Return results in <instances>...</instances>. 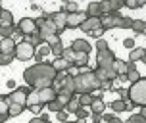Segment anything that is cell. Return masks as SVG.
Listing matches in <instances>:
<instances>
[{
  "mask_svg": "<svg viewBox=\"0 0 146 123\" xmlns=\"http://www.w3.org/2000/svg\"><path fill=\"white\" fill-rule=\"evenodd\" d=\"M15 31V25H0V39H8L12 37Z\"/></svg>",
  "mask_w": 146,
  "mask_h": 123,
  "instance_id": "29",
  "label": "cell"
},
{
  "mask_svg": "<svg viewBox=\"0 0 146 123\" xmlns=\"http://www.w3.org/2000/svg\"><path fill=\"white\" fill-rule=\"evenodd\" d=\"M111 117H113L111 114H102V121H106V123H108L110 119H111Z\"/></svg>",
  "mask_w": 146,
  "mask_h": 123,
  "instance_id": "58",
  "label": "cell"
},
{
  "mask_svg": "<svg viewBox=\"0 0 146 123\" xmlns=\"http://www.w3.org/2000/svg\"><path fill=\"white\" fill-rule=\"evenodd\" d=\"M36 92H38V102L42 104V106H46L50 100H54L58 94H56V90L52 87H44V88H36Z\"/></svg>",
  "mask_w": 146,
  "mask_h": 123,
  "instance_id": "9",
  "label": "cell"
},
{
  "mask_svg": "<svg viewBox=\"0 0 146 123\" xmlns=\"http://www.w3.org/2000/svg\"><path fill=\"white\" fill-rule=\"evenodd\" d=\"M0 25H14V15L10 10H2L0 12Z\"/></svg>",
  "mask_w": 146,
  "mask_h": 123,
  "instance_id": "26",
  "label": "cell"
},
{
  "mask_svg": "<svg viewBox=\"0 0 146 123\" xmlns=\"http://www.w3.org/2000/svg\"><path fill=\"white\" fill-rule=\"evenodd\" d=\"M62 12H66V14H75V12H79V6H77V2L75 0H67L64 8H62Z\"/></svg>",
  "mask_w": 146,
  "mask_h": 123,
  "instance_id": "28",
  "label": "cell"
},
{
  "mask_svg": "<svg viewBox=\"0 0 146 123\" xmlns=\"http://www.w3.org/2000/svg\"><path fill=\"white\" fill-rule=\"evenodd\" d=\"M44 21H46V17H42V15H40V17H36V19H35V25H36V29H40V27L44 25Z\"/></svg>",
  "mask_w": 146,
  "mask_h": 123,
  "instance_id": "51",
  "label": "cell"
},
{
  "mask_svg": "<svg viewBox=\"0 0 146 123\" xmlns=\"http://www.w3.org/2000/svg\"><path fill=\"white\" fill-rule=\"evenodd\" d=\"M64 123H69V121H64Z\"/></svg>",
  "mask_w": 146,
  "mask_h": 123,
  "instance_id": "63",
  "label": "cell"
},
{
  "mask_svg": "<svg viewBox=\"0 0 146 123\" xmlns=\"http://www.w3.org/2000/svg\"><path fill=\"white\" fill-rule=\"evenodd\" d=\"M21 37H23V33H21V31H17V29H15V31H14V35H12V39H14L15 43H17V41H19Z\"/></svg>",
  "mask_w": 146,
  "mask_h": 123,
  "instance_id": "53",
  "label": "cell"
},
{
  "mask_svg": "<svg viewBox=\"0 0 146 123\" xmlns=\"http://www.w3.org/2000/svg\"><path fill=\"white\" fill-rule=\"evenodd\" d=\"M87 15L81 14V12H75V14H67V19H66V27L67 29H77L81 23L85 21Z\"/></svg>",
  "mask_w": 146,
  "mask_h": 123,
  "instance_id": "11",
  "label": "cell"
},
{
  "mask_svg": "<svg viewBox=\"0 0 146 123\" xmlns=\"http://www.w3.org/2000/svg\"><path fill=\"white\" fill-rule=\"evenodd\" d=\"M14 50H15V41L12 37L0 41V54H14Z\"/></svg>",
  "mask_w": 146,
  "mask_h": 123,
  "instance_id": "15",
  "label": "cell"
},
{
  "mask_svg": "<svg viewBox=\"0 0 146 123\" xmlns=\"http://www.w3.org/2000/svg\"><path fill=\"white\" fill-rule=\"evenodd\" d=\"M104 33H106V29H104L102 25H100V27H96V29H92L90 33H88V35L92 37V39H102V35H104Z\"/></svg>",
  "mask_w": 146,
  "mask_h": 123,
  "instance_id": "42",
  "label": "cell"
},
{
  "mask_svg": "<svg viewBox=\"0 0 146 123\" xmlns=\"http://www.w3.org/2000/svg\"><path fill=\"white\" fill-rule=\"evenodd\" d=\"M15 29H17V31H21V33H23L25 37L33 35V33H38V29H36L35 19H33V17H21V19H19V23L15 25Z\"/></svg>",
  "mask_w": 146,
  "mask_h": 123,
  "instance_id": "8",
  "label": "cell"
},
{
  "mask_svg": "<svg viewBox=\"0 0 146 123\" xmlns=\"http://www.w3.org/2000/svg\"><path fill=\"white\" fill-rule=\"evenodd\" d=\"M42 108H44L42 104H35V106H31V108H29V112H33V114H38Z\"/></svg>",
  "mask_w": 146,
  "mask_h": 123,
  "instance_id": "52",
  "label": "cell"
},
{
  "mask_svg": "<svg viewBox=\"0 0 146 123\" xmlns=\"http://www.w3.org/2000/svg\"><path fill=\"white\" fill-rule=\"evenodd\" d=\"M29 123H50V121H44L42 117H33V119H29Z\"/></svg>",
  "mask_w": 146,
  "mask_h": 123,
  "instance_id": "55",
  "label": "cell"
},
{
  "mask_svg": "<svg viewBox=\"0 0 146 123\" xmlns=\"http://www.w3.org/2000/svg\"><path fill=\"white\" fill-rule=\"evenodd\" d=\"M142 56H144V48L142 46H135V48L129 50V62H140Z\"/></svg>",
  "mask_w": 146,
  "mask_h": 123,
  "instance_id": "21",
  "label": "cell"
},
{
  "mask_svg": "<svg viewBox=\"0 0 146 123\" xmlns=\"http://www.w3.org/2000/svg\"><path fill=\"white\" fill-rule=\"evenodd\" d=\"M140 116L146 117V106H140Z\"/></svg>",
  "mask_w": 146,
  "mask_h": 123,
  "instance_id": "59",
  "label": "cell"
},
{
  "mask_svg": "<svg viewBox=\"0 0 146 123\" xmlns=\"http://www.w3.org/2000/svg\"><path fill=\"white\" fill-rule=\"evenodd\" d=\"M79 108H81V104H79V96H77V94H73L71 100L66 104V112H67V114H75V112H77Z\"/></svg>",
  "mask_w": 146,
  "mask_h": 123,
  "instance_id": "22",
  "label": "cell"
},
{
  "mask_svg": "<svg viewBox=\"0 0 146 123\" xmlns=\"http://www.w3.org/2000/svg\"><path fill=\"white\" fill-rule=\"evenodd\" d=\"M64 50H66V46L62 43L52 44V56H54V58H62V56H64Z\"/></svg>",
  "mask_w": 146,
  "mask_h": 123,
  "instance_id": "33",
  "label": "cell"
},
{
  "mask_svg": "<svg viewBox=\"0 0 146 123\" xmlns=\"http://www.w3.org/2000/svg\"><path fill=\"white\" fill-rule=\"evenodd\" d=\"M75 116H77V119H81V121H83V119H87L90 114H88V110H87V108H83V106H81V108L75 112Z\"/></svg>",
  "mask_w": 146,
  "mask_h": 123,
  "instance_id": "43",
  "label": "cell"
},
{
  "mask_svg": "<svg viewBox=\"0 0 146 123\" xmlns=\"http://www.w3.org/2000/svg\"><path fill=\"white\" fill-rule=\"evenodd\" d=\"M88 108H90V114H98V116H102L104 112H106V102H104L102 98H94L92 104H90Z\"/></svg>",
  "mask_w": 146,
  "mask_h": 123,
  "instance_id": "16",
  "label": "cell"
},
{
  "mask_svg": "<svg viewBox=\"0 0 146 123\" xmlns=\"http://www.w3.org/2000/svg\"><path fill=\"white\" fill-rule=\"evenodd\" d=\"M100 123H102V121H100Z\"/></svg>",
  "mask_w": 146,
  "mask_h": 123,
  "instance_id": "64",
  "label": "cell"
},
{
  "mask_svg": "<svg viewBox=\"0 0 146 123\" xmlns=\"http://www.w3.org/2000/svg\"><path fill=\"white\" fill-rule=\"evenodd\" d=\"M25 110H27V108H25V106H21V104L10 102V108H8V116H10V117H17V116H21Z\"/></svg>",
  "mask_w": 146,
  "mask_h": 123,
  "instance_id": "19",
  "label": "cell"
},
{
  "mask_svg": "<svg viewBox=\"0 0 146 123\" xmlns=\"http://www.w3.org/2000/svg\"><path fill=\"white\" fill-rule=\"evenodd\" d=\"M137 4H139V8H140V6H144V4H146V0H137Z\"/></svg>",
  "mask_w": 146,
  "mask_h": 123,
  "instance_id": "61",
  "label": "cell"
},
{
  "mask_svg": "<svg viewBox=\"0 0 146 123\" xmlns=\"http://www.w3.org/2000/svg\"><path fill=\"white\" fill-rule=\"evenodd\" d=\"M35 52H36V48L29 43V41H19V43H15L14 56L19 60V62H29V60H33Z\"/></svg>",
  "mask_w": 146,
  "mask_h": 123,
  "instance_id": "4",
  "label": "cell"
},
{
  "mask_svg": "<svg viewBox=\"0 0 146 123\" xmlns=\"http://www.w3.org/2000/svg\"><path fill=\"white\" fill-rule=\"evenodd\" d=\"M129 90V100L135 102L137 106H146V77H140L139 81L131 83V87L127 88Z\"/></svg>",
  "mask_w": 146,
  "mask_h": 123,
  "instance_id": "3",
  "label": "cell"
},
{
  "mask_svg": "<svg viewBox=\"0 0 146 123\" xmlns=\"http://www.w3.org/2000/svg\"><path fill=\"white\" fill-rule=\"evenodd\" d=\"M113 87V81H102L100 83V90H111Z\"/></svg>",
  "mask_w": 146,
  "mask_h": 123,
  "instance_id": "45",
  "label": "cell"
},
{
  "mask_svg": "<svg viewBox=\"0 0 146 123\" xmlns=\"http://www.w3.org/2000/svg\"><path fill=\"white\" fill-rule=\"evenodd\" d=\"M71 48L75 52H85V54H90V50H92L90 43L85 41V39H75V41L71 43Z\"/></svg>",
  "mask_w": 146,
  "mask_h": 123,
  "instance_id": "13",
  "label": "cell"
},
{
  "mask_svg": "<svg viewBox=\"0 0 146 123\" xmlns=\"http://www.w3.org/2000/svg\"><path fill=\"white\" fill-rule=\"evenodd\" d=\"M15 60L14 54H0V65H10Z\"/></svg>",
  "mask_w": 146,
  "mask_h": 123,
  "instance_id": "34",
  "label": "cell"
},
{
  "mask_svg": "<svg viewBox=\"0 0 146 123\" xmlns=\"http://www.w3.org/2000/svg\"><path fill=\"white\" fill-rule=\"evenodd\" d=\"M140 79V73L139 69L135 67V69H129V71L125 73V81H129V83H135V81H139Z\"/></svg>",
  "mask_w": 146,
  "mask_h": 123,
  "instance_id": "32",
  "label": "cell"
},
{
  "mask_svg": "<svg viewBox=\"0 0 146 123\" xmlns=\"http://www.w3.org/2000/svg\"><path fill=\"white\" fill-rule=\"evenodd\" d=\"M8 119H10V116H8V114H0V123H6Z\"/></svg>",
  "mask_w": 146,
  "mask_h": 123,
  "instance_id": "57",
  "label": "cell"
},
{
  "mask_svg": "<svg viewBox=\"0 0 146 123\" xmlns=\"http://www.w3.org/2000/svg\"><path fill=\"white\" fill-rule=\"evenodd\" d=\"M123 46L127 48V50L135 48V39H125V41H123Z\"/></svg>",
  "mask_w": 146,
  "mask_h": 123,
  "instance_id": "47",
  "label": "cell"
},
{
  "mask_svg": "<svg viewBox=\"0 0 146 123\" xmlns=\"http://www.w3.org/2000/svg\"><path fill=\"white\" fill-rule=\"evenodd\" d=\"M131 23H133V17H125V15H121L119 29H131Z\"/></svg>",
  "mask_w": 146,
  "mask_h": 123,
  "instance_id": "40",
  "label": "cell"
},
{
  "mask_svg": "<svg viewBox=\"0 0 146 123\" xmlns=\"http://www.w3.org/2000/svg\"><path fill=\"white\" fill-rule=\"evenodd\" d=\"M33 60H35V64H42V56H40V54H36V52H35V56H33Z\"/></svg>",
  "mask_w": 146,
  "mask_h": 123,
  "instance_id": "56",
  "label": "cell"
},
{
  "mask_svg": "<svg viewBox=\"0 0 146 123\" xmlns=\"http://www.w3.org/2000/svg\"><path fill=\"white\" fill-rule=\"evenodd\" d=\"M140 62H144V64H146V48H144V56H142V60H140Z\"/></svg>",
  "mask_w": 146,
  "mask_h": 123,
  "instance_id": "62",
  "label": "cell"
},
{
  "mask_svg": "<svg viewBox=\"0 0 146 123\" xmlns=\"http://www.w3.org/2000/svg\"><path fill=\"white\" fill-rule=\"evenodd\" d=\"M94 75H96V79L100 81H113L117 79V73L113 71V69H104V67H96L94 69Z\"/></svg>",
  "mask_w": 146,
  "mask_h": 123,
  "instance_id": "12",
  "label": "cell"
},
{
  "mask_svg": "<svg viewBox=\"0 0 146 123\" xmlns=\"http://www.w3.org/2000/svg\"><path fill=\"white\" fill-rule=\"evenodd\" d=\"M106 48H110V44L104 39H96V50H106Z\"/></svg>",
  "mask_w": 146,
  "mask_h": 123,
  "instance_id": "44",
  "label": "cell"
},
{
  "mask_svg": "<svg viewBox=\"0 0 146 123\" xmlns=\"http://www.w3.org/2000/svg\"><path fill=\"white\" fill-rule=\"evenodd\" d=\"M81 31H85V33H90L92 29H96V27H100V17H85V21L79 25Z\"/></svg>",
  "mask_w": 146,
  "mask_h": 123,
  "instance_id": "14",
  "label": "cell"
},
{
  "mask_svg": "<svg viewBox=\"0 0 146 123\" xmlns=\"http://www.w3.org/2000/svg\"><path fill=\"white\" fill-rule=\"evenodd\" d=\"M110 4H111V12H121L125 8L123 0H110Z\"/></svg>",
  "mask_w": 146,
  "mask_h": 123,
  "instance_id": "35",
  "label": "cell"
},
{
  "mask_svg": "<svg viewBox=\"0 0 146 123\" xmlns=\"http://www.w3.org/2000/svg\"><path fill=\"white\" fill-rule=\"evenodd\" d=\"M131 31H135L137 35H144L146 37V21H142V19H133Z\"/></svg>",
  "mask_w": 146,
  "mask_h": 123,
  "instance_id": "20",
  "label": "cell"
},
{
  "mask_svg": "<svg viewBox=\"0 0 146 123\" xmlns=\"http://www.w3.org/2000/svg\"><path fill=\"white\" fill-rule=\"evenodd\" d=\"M31 90H33L31 87H15L12 92L8 94V100H10V102H15V104H21V106H25V102H27V94H29Z\"/></svg>",
  "mask_w": 146,
  "mask_h": 123,
  "instance_id": "7",
  "label": "cell"
},
{
  "mask_svg": "<svg viewBox=\"0 0 146 123\" xmlns=\"http://www.w3.org/2000/svg\"><path fill=\"white\" fill-rule=\"evenodd\" d=\"M85 15H87V17H100V15H102V12H100V4H98L96 0H92V2L87 6Z\"/></svg>",
  "mask_w": 146,
  "mask_h": 123,
  "instance_id": "17",
  "label": "cell"
},
{
  "mask_svg": "<svg viewBox=\"0 0 146 123\" xmlns=\"http://www.w3.org/2000/svg\"><path fill=\"white\" fill-rule=\"evenodd\" d=\"M77 96H79V104L83 108H88L92 104V100H94V94L92 92H83V94H77Z\"/></svg>",
  "mask_w": 146,
  "mask_h": 123,
  "instance_id": "25",
  "label": "cell"
},
{
  "mask_svg": "<svg viewBox=\"0 0 146 123\" xmlns=\"http://www.w3.org/2000/svg\"><path fill=\"white\" fill-rule=\"evenodd\" d=\"M6 87L10 88V90H14V88L17 87V85H15V81H14V79H8V81H6Z\"/></svg>",
  "mask_w": 146,
  "mask_h": 123,
  "instance_id": "54",
  "label": "cell"
},
{
  "mask_svg": "<svg viewBox=\"0 0 146 123\" xmlns=\"http://www.w3.org/2000/svg\"><path fill=\"white\" fill-rule=\"evenodd\" d=\"M8 108H10L8 96H0V114H8Z\"/></svg>",
  "mask_w": 146,
  "mask_h": 123,
  "instance_id": "36",
  "label": "cell"
},
{
  "mask_svg": "<svg viewBox=\"0 0 146 123\" xmlns=\"http://www.w3.org/2000/svg\"><path fill=\"white\" fill-rule=\"evenodd\" d=\"M44 119V121H50V116H48V114H42V116H40Z\"/></svg>",
  "mask_w": 146,
  "mask_h": 123,
  "instance_id": "60",
  "label": "cell"
},
{
  "mask_svg": "<svg viewBox=\"0 0 146 123\" xmlns=\"http://www.w3.org/2000/svg\"><path fill=\"white\" fill-rule=\"evenodd\" d=\"M44 108L48 110V112H54V114H58V112H62V110H66V106L62 104V102L58 100V98H54V100H50Z\"/></svg>",
  "mask_w": 146,
  "mask_h": 123,
  "instance_id": "24",
  "label": "cell"
},
{
  "mask_svg": "<svg viewBox=\"0 0 146 123\" xmlns=\"http://www.w3.org/2000/svg\"><path fill=\"white\" fill-rule=\"evenodd\" d=\"M125 2V8H129V10H137L139 4H137V0H123Z\"/></svg>",
  "mask_w": 146,
  "mask_h": 123,
  "instance_id": "46",
  "label": "cell"
},
{
  "mask_svg": "<svg viewBox=\"0 0 146 123\" xmlns=\"http://www.w3.org/2000/svg\"><path fill=\"white\" fill-rule=\"evenodd\" d=\"M48 17H50L52 21H54V25L58 27V33L62 35V33L66 31V19H67V14L60 10V12H54V14H50Z\"/></svg>",
  "mask_w": 146,
  "mask_h": 123,
  "instance_id": "10",
  "label": "cell"
},
{
  "mask_svg": "<svg viewBox=\"0 0 146 123\" xmlns=\"http://www.w3.org/2000/svg\"><path fill=\"white\" fill-rule=\"evenodd\" d=\"M56 69L52 67V64H35L29 65L25 71H23V79L27 83V87L31 88H44V87H50L54 77H56Z\"/></svg>",
  "mask_w": 146,
  "mask_h": 123,
  "instance_id": "1",
  "label": "cell"
},
{
  "mask_svg": "<svg viewBox=\"0 0 146 123\" xmlns=\"http://www.w3.org/2000/svg\"><path fill=\"white\" fill-rule=\"evenodd\" d=\"M115 92H119L121 100H129V90H125V88H117Z\"/></svg>",
  "mask_w": 146,
  "mask_h": 123,
  "instance_id": "48",
  "label": "cell"
},
{
  "mask_svg": "<svg viewBox=\"0 0 146 123\" xmlns=\"http://www.w3.org/2000/svg\"><path fill=\"white\" fill-rule=\"evenodd\" d=\"M98 4H100V12H102V15L111 12V4H110V0H100Z\"/></svg>",
  "mask_w": 146,
  "mask_h": 123,
  "instance_id": "38",
  "label": "cell"
},
{
  "mask_svg": "<svg viewBox=\"0 0 146 123\" xmlns=\"http://www.w3.org/2000/svg\"><path fill=\"white\" fill-rule=\"evenodd\" d=\"M27 41H29L31 44H33V46H38V44H42V39H40V35H38V33H33V35H29V39H27Z\"/></svg>",
  "mask_w": 146,
  "mask_h": 123,
  "instance_id": "39",
  "label": "cell"
},
{
  "mask_svg": "<svg viewBox=\"0 0 146 123\" xmlns=\"http://www.w3.org/2000/svg\"><path fill=\"white\" fill-rule=\"evenodd\" d=\"M36 54H40V56H50L52 54V46L50 44H46V43H42V44H38V46H36Z\"/></svg>",
  "mask_w": 146,
  "mask_h": 123,
  "instance_id": "31",
  "label": "cell"
},
{
  "mask_svg": "<svg viewBox=\"0 0 146 123\" xmlns=\"http://www.w3.org/2000/svg\"><path fill=\"white\" fill-rule=\"evenodd\" d=\"M113 62H115V52L111 50V48H106V50H96V67L111 69Z\"/></svg>",
  "mask_w": 146,
  "mask_h": 123,
  "instance_id": "5",
  "label": "cell"
},
{
  "mask_svg": "<svg viewBox=\"0 0 146 123\" xmlns=\"http://www.w3.org/2000/svg\"><path fill=\"white\" fill-rule=\"evenodd\" d=\"M110 108H111V112H115V114H121V112H125V100L117 98V100H113L110 104Z\"/></svg>",
  "mask_w": 146,
  "mask_h": 123,
  "instance_id": "30",
  "label": "cell"
},
{
  "mask_svg": "<svg viewBox=\"0 0 146 123\" xmlns=\"http://www.w3.org/2000/svg\"><path fill=\"white\" fill-rule=\"evenodd\" d=\"M135 108H139L135 102H131V100H125V112H131V110H135Z\"/></svg>",
  "mask_w": 146,
  "mask_h": 123,
  "instance_id": "49",
  "label": "cell"
},
{
  "mask_svg": "<svg viewBox=\"0 0 146 123\" xmlns=\"http://www.w3.org/2000/svg\"><path fill=\"white\" fill-rule=\"evenodd\" d=\"M119 21H121V14L119 12H110V14L100 15V25L106 31H111L115 27H119Z\"/></svg>",
  "mask_w": 146,
  "mask_h": 123,
  "instance_id": "6",
  "label": "cell"
},
{
  "mask_svg": "<svg viewBox=\"0 0 146 123\" xmlns=\"http://www.w3.org/2000/svg\"><path fill=\"white\" fill-rule=\"evenodd\" d=\"M56 116H58V121H67V112L66 110H62V112H58V114H56Z\"/></svg>",
  "mask_w": 146,
  "mask_h": 123,
  "instance_id": "50",
  "label": "cell"
},
{
  "mask_svg": "<svg viewBox=\"0 0 146 123\" xmlns=\"http://www.w3.org/2000/svg\"><path fill=\"white\" fill-rule=\"evenodd\" d=\"M73 64L77 65V67H87L88 65V54L85 52H75V56H73Z\"/></svg>",
  "mask_w": 146,
  "mask_h": 123,
  "instance_id": "18",
  "label": "cell"
},
{
  "mask_svg": "<svg viewBox=\"0 0 146 123\" xmlns=\"http://www.w3.org/2000/svg\"><path fill=\"white\" fill-rule=\"evenodd\" d=\"M50 64H52V67H54L58 73H62V71L67 69V60L66 58H54V62H50Z\"/></svg>",
  "mask_w": 146,
  "mask_h": 123,
  "instance_id": "27",
  "label": "cell"
},
{
  "mask_svg": "<svg viewBox=\"0 0 146 123\" xmlns=\"http://www.w3.org/2000/svg\"><path fill=\"white\" fill-rule=\"evenodd\" d=\"M127 123H146V117L140 116V114H133V116L127 119Z\"/></svg>",
  "mask_w": 146,
  "mask_h": 123,
  "instance_id": "41",
  "label": "cell"
},
{
  "mask_svg": "<svg viewBox=\"0 0 146 123\" xmlns=\"http://www.w3.org/2000/svg\"><path fill=\"white\" fill-rule=\"evenodd\" d=\"M73 94H75V92H58V96H56V98H58V100L62 102L64 106H66L67 102L71 100V96H73Z\"/></svg>",
  "mask_w": 146,
  "mask_h": 123,
  "instance_id": "37",
  "label": "cell"
},
{
  "mask_svg": "<svg viewBox=\"0 0 146 123\" xmlns=\"http://www.w3.org/2000/svg\"><path fill=\"white\" fill-rule=\"evenodd\" d=\"M73 87H75V94L83 92H94L96 88H100V81L96 79L94 71H77V75H73Z\"/></svg>",
  "mask_w": 146,
  "mask_h": 123,
  "instance_id": "2",
  "label": "cell"
},
{
  "mask_svg": "<svg viewBox=\"0 0 146 123\" xmlns=\"http://www.w3.org/2000/svg\"><path fill=\"white\" fill-rule=\"evenodd\" d=\"M111 69H113L117 75H125V73H127V62L115 58V62H113V65H111Z\"/></svg>",
  "mask_w": 146,
  "mask_h": 123,
  "instance_id": "23",
  "label": "cell"
}]
</instances>
